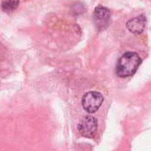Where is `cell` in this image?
<instances>
[{
    "instance_id": "6da1fadb",
    "label": "cell",
    "mask_w": 151,
    "mask_h": 151,
    "mask_svg": "<svg viewBox=\"0 0 151 151\" xmlns=\"http://www.w3.org/2000/svg\"><path fill=\"white\" fill-rule=\"evenodd\" d=\"M141 63V59L137 52H127L123 54L116 63V73L119 78L133 76Z\"/></svg>"
},
{
    "instance_id": "7a4b0ae2",
    "label": "cell",
    "mask_w": 151,
    "mask_h": 151,
    "mask_svg": "<svg viewBox=\"0 0 151 151\" xmlns=\"http://www.w3.org/2000/svg\"><path fill=\"white\" fill-rule=\"evenodd\" d=\"M103 95L96 91L86 93L82 99V105L86 111L88 113L96 112L103 102Z\"/></svg>"
},
{
    "instance_id": "3957f363",
    "label": "cell",
    "mask_w": 151,
    "mask_h": 151,
    "mask_svg": "<svg viewBox=\"0 0 151 151\" xmlns=\"http://www.w3.org/2000/svg\"><path fill=\"white\" fill-rule=\"evenodd\" d=\"M98 129V121L92 116H86L80 120L78 125L79 133L86 138H93Z\"/></svg>"
},
{
    "instance_id": "277c9868",
    "label": "cell",
    "mask_w": 151,
    "mask_h": 151,
    "mask_svg": "<svg viewBox=\"0 0 151 151\" xmlns=\"http://www.w3.org/2000/svg\"><path fill=\"white\" fill-rule=\"evenodd\" d=\"M111 14L110 11L102 6H99L93 12V22L96 29L99 31L104 30L108 28L110 22Z\"/></svg>"
},
{
    "instance_id": "5b68a950",
    "label": "cell",
    "mask_w": 151,
    "mask_h": 151,
    "mask_svg": "<svg viewBox=\"0 0 151 151\" xmlns=\"http://www.w3.org/2000/svg\"><path fill=\"white\" fill-rule=\"evenodd\" d=\"M147 25V19L144 15L137 16L133 19H131L126 23V27L128 30L135 35H139L142 33Z\"/></svg>"
},
{
    "instance_id": "8992f818",
    "label": "cell",
    "mask_w": 151,
    "mask_h": 151,
    "mask_svg": "<svg viewBox=\"0 0 151 151\" xmlns=\"http://www.w3.org/2000/svg\"><path fill=\"white\" fill-rule=\"evenodd\" d=\"M19 0H4L1 4V8L6 13H11L19 6Z\"/></svg>"
}]
</instances>
